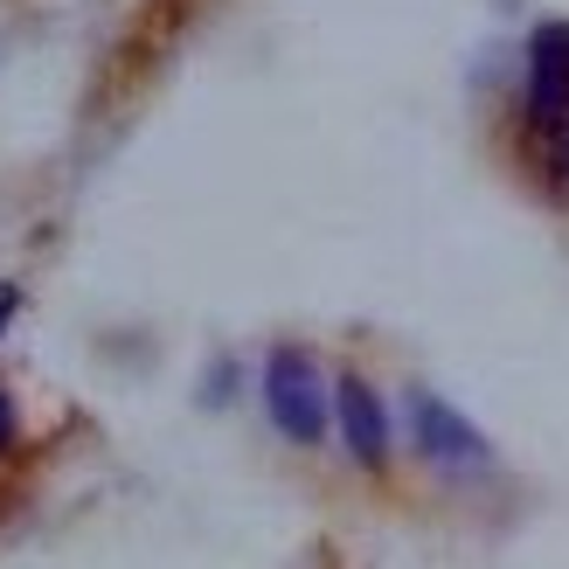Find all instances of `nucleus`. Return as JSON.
I'll list each match as a JSON object with an SVG mask.
<instances>
[{
  "instance_id": "1",
  "label": "nucleus",
  "mask_w": 569,
  "mask_h": 569,
  "mask_svg": "<svg viewBox=\"0 0 569 569\" xmlns=\"http://www.w3.org/2000/svg\"><path fill=\"white\" fill-rule=\"evenodd\" d=\"M264 410L278 423V438H292V445H320L327 438L333 389H327L320 361L306 348H271L264 355Z\"/></svg>"
},
{
  "instance_id": "2",
  "label": "nucleus",
  "mask_w": 569,
  "mask_h": 569,
  "mask_svg": "<svg viewBox=\"0 0 569 569\" xmlns=\"http://www.w3.org/2000/svg\"><path fill=\"white\" fill-rule=\"evenodd\" d=\"M521 104H528V126L535 132H556L569 119V21H535Z\"/></svg>"
},
{
  "instance_id": "3",
  "label": "nucleus",
  "mask_w": 569,
  "mask_h": 569,
  "mask_svg": "<svg viewBox=\"0 0 569 569\" xmlns=\"http://www.w3.org/2000/svg\"><path fill=\"white\" fill-rule=\"evenodd\" d=\"M410 431H417V451L431 466H445V472H479V466L493 459V445L479 438L472 423L445 403V396H431V389L410 396Z\"/></svg>"
},
{
  "instance_id": "4",
  "label": "nucleus",
  "mask_w": 569,
  "mask_h": 569,
  "mask_svg": "<svg viewBox=\"0 0 569 569\" xmlns=\"http://www.w3.org/2000/svg\"><path fill=\"white\" fill-rule=\"evenodd\" d=\"M333 410H340V438H348L355 459L361 466H389V410H382V396L361 376H340L333 382Z\"/></svg>"
},
{
  "instance_id": "5",
  "label": "nucleus",
  "mask_w": 569,
  "mask_h": 569,
  "mask_svg": "<svg viewBox=\"0 0 569 569\" xmlns=\"http://www.w3.org/2000/svg\"><path fill=\"white\" fill-rule=\"evenodd\" d=\"M542 139H549V174L569 188V119H562L556 132H542Z\"/></svg>"
},
{
  "instance_id": "6",
  "label": "nucleus",
  "mask_w": 569,
  "mask_h": 569,
  "mask_svg": "<svg viewBox=\"0 0 569 569\" xmlns=\"http://www.w3.org/2000/svg\"><path fill=\"white\" fill-rule=\"evenodd\" d=\"M14 445V403H8V389H0V451Z\"/></svg>"
},
{
  "instance_id": "7",
  "label": "nucleus",
  "mask_w": 569,
  "mask_h": 569,
  "mask_svg": "<svg viewBox=\"0 0 569 569\" xmlns=\"http://www.w3.org/2000/svg\"><path fill=\"white\" fill-rule=\"evenodd\" d=\"M14 306H21V292L8 284V292H0V333H8V320H14Z\"/></svg>"
}]
</instances>
